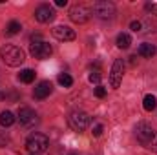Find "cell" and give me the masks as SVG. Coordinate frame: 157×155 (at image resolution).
I'll list each match as a JSON object with an SVG mask.
<instances>
[{
  "label": "cell",
  "mask_w": 157,
  "mask_h": 155,
  "mask_svg": "<svg viewBox=\"0 0 157 155\" xmlns=\"http://www.w3.org/2000/svg\"><path fill=\"white\" fill-rule=\"evenodd\" d=\"M122 75H124V62L117 59L115 62H113V66H112V73H110V84H112V88H115L117 89L119 86H121V82H122Z\"/></svg>",
  "instance_id": "obj_8"
},
{
  "label": "cell",
  "mask_w": 157,
  "mask_h": 155,
  "mask_svg": "<svg viewBox=\"0 0 157 155\" xmlns=\"http://www.w3.org/2000/svg\"><path fill=\"white\" fill-rule=\"evenodd\" d=\"M137 53L141 57H144V59H152L155 55V46L154 44H141L139 49H137Z\"/></svg>",
  "instance_id": "obj_13"
},
{
  "label": "cell",
  "mask_w": 157,
  "mask_h": 155,
  "mask_svg": "<svg viewBox=\"0 0 157 155\" xmlns=\"http://www.w3.org/2000/svg\"><path fill=\"white\" fill-rule=\"evenodd\" d=\"M53 37L57 40H62V42H70V40H75V29L68 28V26H57L53 28Z\"/></svg>",
  "instance_id": "obj_11"
},
{
  "label": "cell",
  "mask_w": 157,
  "mask_h": 155,
  "mask_svg": "<svg viewBox=\"0 0 157 155\" xmlns=\"http://www.w3.org/2000/svg\"><path fill=\"white\" fill-rule=\"evenodd\" d=\"M18 78H20V82L29 84V82L35 80V71H33V70H22V71L18 73Z\"/></svg>",
  "instance_id": "obj_17"
},
{
  "label": "cell",
  "mask_w": 157,
  "mask_h": 155,
  "mask_svg": "<svg viewBox=\"0 0 157 155\" xmlns=\"http://www.w3.org/2000/svg\"><path fill=\"white\" fill-rule=\"evenodd\" d=\"M130 44H132V37H130L128 33H121L117 37V47L119 49H128Z\"/></svg>",
  "instance_id": "obj_16"
},
{
  "label": "cell",
  "mask_w": 157,
  "mask_h": 155,
  "mask_svg": "<svg viewBox=\"0 0 157 155\" xmlns=\"http://www.w3.org/2000/svg\"><path fill=\"white\" fill-rule=\"evenodd\" d=\"M29 51H31V55H33L35 59L46 60V59H49V55H51L53 49H51V46H49L48 42H44V40L40 39V35H33V37H31Z\"/></svg>",
  "instance_id": "obj_2"
},
{
  "label": "cell",
  "mask_w": 157,
  "mask_h": 155,
  "mask_svg": "<svg viewBox=\"0 0 157 155\" xmlns=\"http://www.w3.org/2000/svg\"><path fill=\"white\" fill-rule=\"evenodd\" d=\"M157 106V99L155 95H146L144 99H143V108L146 110V112H154Z\"/></svg>",
  "instance_id": "obj_15"
},
{
  "label": "cell",
  "mask_w": 157,
  "mask_h": 155,
  "mask_svg": "<svg viewBox=\"0 0 157 155\" xmlns=\"http://www.w3.org/2000/svg\"><path fill=\"white\" fill-rule=\"evenodd\" d=\"M68 4V0H55V6H59V7H64Z\"/></svg>",
  "instance_id": "obj_25"
},
{
  "label": "cell",
  "mask_w": 157,
  "mask_h": 155,
  "mask_svg": "<svg viewBox=\"0 0 157 155\" xmlns=\"http://www.w3.org/2000/svg\"><path fill=\"white\" fill-rule=\"evenodd\" d=\"M35 18L42 22V24H46V22H51L53 18H55V9L49 6V4H42L37 7V11H35Z\"/></svg>",
  "instance_id": "obj_10"
},
{
  "label": "cell",
  "mask_w": 157,
  "mask_h": 155,
  "mask_svg": "<svg viewBox=\"0 0 157 155\" xmlns=\"http://www.w3.org/2000/svg\"><path fill=\"white\" fill-rule=\"evenodd\" d=\"M90 82H95V84H97V82H99V80H101V71H99V70H95V71H91V73H90Z\"/></svg>",
  "instance_id": "obj_20"
},
{
  "label": "cell",
  "mask_w": 157,
  "mask_h": 155,
  "mask_svg": "<svg viewBox=\"0 0 157 155\" xmlns=\"http://www.w3.org/2000/svg\"><path fill=\"white\" fill-rule=\"evenodd\" d=\"M18 120H20L22 126L33 128V126L39 122V115H37L31 108H20V110H18Z\"/></svg>",
  "instance_id": "obj_9"
},
{
  "label": "cell",
  "mask_w": 157,
  "mask_h": 155,
  "mask_svg": "<svg viewBox=\"0 0 157 155\" xmlns=\"http://www.w3.org/2000/svg\"><path fill=\"white\" fill-rule=\"evenodd\" d=\"M91 13H93L97 18H101V20H108V18H113V15H115V6H113L112 2H108V0H99V2L93 4Z\"/></svg>",
  "instance_id": "obj_4"
},
{
  "label": "cell",
  "mask_w": 157,
  "mask_h": 155,
  "mask_svg": "<svg viewBox=\"0 0 157 155\" xmlns=\"http://www.w3.org/2000/svg\"><path fill=\"white\" fill-rule=\"evenodd\" d=\"M59 84L64 86V88H70V86L73 84V78L70 77L68 73H60V75H59Z\"/></svg>",
  "instance_id": "obj_19"
},
{
  "label": "cell",
  "mask_w": 157,
  "mask_h": 155,
  "mask_svg": "<svg viewBox=\"0 0 157 155\" xmlns=\"http://www.w3.org/2000/svg\"><path fill=\"white\" fill-rule=\"evenodd\" d=\"M0 57H2V60H4L7 66H11V68H17V66H20V64L26 60L24 51H22L20 47H17V46H11V44L4 46V47L0 49Z\"/></svg>",
  "instance_id": "obj_1"
},
{
  "label": "cell",
  "mask_w": 157,
  "mask_h": 155,
  "mask_svg": "<svg viewBox=\"0 0 157 155\" xmlns=\"http://www.w3.org/2000/svg\"><path fill=\"white\" fill-rule=\"evenodd\" d=\"M68 155H78V153H68Z\"/></svg>",
  "instance_id": "obj_26"
},
{
  "label": "cell",
  "mask_w": 157,
  "mask_h": 155,
  "mask_svg": "<svg viewBox=\"0 0 157 155\" xmlns=\"http://www.w3.org/2000/svg\"><path fill=\"white\" fill-rule=\"evenodd\" d=\"M104 95H106V88H102V86H97V88H95V97L102 99Z\"/></svg>",
  "instance_id": "obj_21"
},
{
  "label": "cell",
  "mask_w": 157,
  "mask_h": 155,
  "mask_svg": "<svg viewBox=\"0 0 157 155\" xmlns=\"http://www.w3.org/2000/svg\"><path fill=\"white\" fill-rule=\"evenodd\" d=\"M135 137L141 144H144L148 148V144L155 139V130L148 124V122H139L135 126Z\"/></svg>",
  "instance_id": "obj_5"
},
{
  "label": "cell",
  "mask_w": 157,
  "mask_h": 155,
  "mask_svg": "<svg viewBox=\"0 0 157 155\" xmlns=\"http://www.w3.org/2000/svg\"><path fill=\"white\" fill-rule=\"evenodd\" d=\"M91 133H93L95 137H101V135H102V126H101V124H95V126H93V131H91Z\"/></svg>",
  "instance_id": "obj_23"
},
{
  "label": "cell",
  "mask_w": 157,
  "mask_h": 155,
  "mask_svg": "<svg viewBox=\"0 0 157 155\" xmlns=\"http://www.w3.org/2000/svg\"><path fill=\"white\" fill-rule=\"evenodd\" d=\"M68 122H70V126H71V130H75V131H84L86 128H88V124H90V117L86 112H82V110H75V112H71L70 117H68Z\"/></svg>",
  "instance_id": "obj_6"
},
{
  "label": "cell",
  "mask_w": 157,
  "mask_h": 155,
  "mask_svg": "<svg viewBox=\"0 0 157 155\" xmlns=\"http://www.w3.org/2000/svg\"><path fill=\"white\" fill-rule=\"evenodd\" d=\"M148 148H150V150H154V152H157V139H154V141L148 144Z\"/></svg>",
  "instance_id": "obj_24"
},
{
  "label": "cell",
  "mask_w": 157,
  "mask_h": 155,
  "mask_svg": "<svg viewBox=\"0 0 157 155\" xmlns=\"http://www.w3.org/2000/svg\"><path fill=\"white\" fill-rule=\"evenodd\" d=\"M31 155H35V153H31Z\"/></svg>",
  "instance_id": "obj_27"
},
{
  "label": "cell",
  "mask_w": 157,
  "mask_h": 155,
  "mask_svg": "<svg viewBox=\"0 0 157 155\" xmlns=\"http://www.w3.org/2000/svg\"><path fill=\"white\" fill-rule=\"evenodd\" d=\"M51 91H53L51 82L42 80V82H39V84H37V88H35L33 95H35V99H46V97H49V95H51Z\"/></svg>",
  "instance_id": "obj_12"
},
{
  "label": "cell",
  "mask_w": 157,
  "mask_h": 155,
  "mask_svg": "<svg viewBox=\"0 0 157 155\" xmlns=\"http://www.w3.org/2000/svg\"><path fill=\"white\" fill-rule=\"evenodd\" d=\"M90 17H91V9L86 7L84 4H75V6H71V9H70V18H71L75 24H86V22L90 20Z\"/></svg>",
  "instance_id": "obj_7"
},
{
  "label": "cell",
  "mask_w": 157,
  "mask_h": 155,
  "mask_svg": "<svg viewBox=\"0 0 157 155\" xmlns=\"http://www.w3.org/2000/svg\"><path fill=\"white\" fill-rule=\"evenodd\" d=\"M20 29H22L20 22H17V20H11V22L7 24V28H6V35H17Z\"/></svg>",
  "instance_id": "obj_18"
},
{
  "label": "cell",
  "mask_w": 157,
  "mask_h": 155,
  "mask_svg": "<svg viewBox=\"0 0 157 155\" xmlns=\"http://www.w3.org/2000/svg\"><path fill=\"white\" fill-rule=\"evenodd\" d=\"M48 146H49V139H48V135H44V133H31V135L28 137V141H26V148L35 155L46 152Z\"/></svg>",
  "instance_id": "obj_3"
},
{
  "label": "cell",
  "mask_w": 157,
  "mask_h": 155,
  "mask_svg": "<svg viewBox=\"0 0 157 155\" xmlns=\"http://www.w3.org/2000/svg\"><path fill=\"white\" fill-rule=\"evenodd\" d=\"M130 28H132L133 31H141V29H143V24H141L139 20H133V22L130 24Z\"/></svg>",
  "instance_id": "obj_22"
},
{
  "label": "cell",
  "mask_w": 157,
  "mask_h": 155,
  "mask_svg": "<svg viewBox=\"0 0 157 155\" xmlns=\"http://www.w3.org/2000/svg\"><path fill=\"white\" fill-rule=\"evenodd\" d=\"M15 124V115L11 112H2L0 113V126L7 128V126H13Z\"/></svg>",
  "instance_id": "obj_14"
}]
</instances>
